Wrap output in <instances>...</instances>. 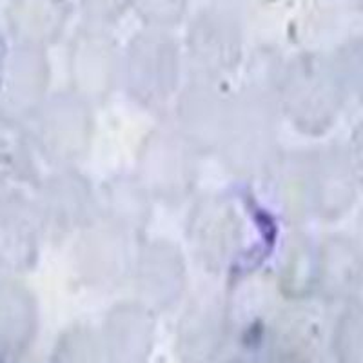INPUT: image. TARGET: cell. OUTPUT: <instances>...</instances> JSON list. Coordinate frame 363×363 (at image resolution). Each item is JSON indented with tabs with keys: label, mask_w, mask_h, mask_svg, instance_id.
Segmentation results:
<instances>
[{
	"label": "cell",
	"mask_w": 363,
	"mask_h": 363,
	"mask_svg": "<svg viewBox=\"0 0 363 363\" xmlns=\"http://www.w3.org/2000/svg\"><path fill=\"white\" fill-rule=\"evenodd\" d=\"M335 57L301 55L287 66L281 80V106L303 135H325L336 124L347 100Z\"/></svg>",
	"instance_id": "cell-1"
},
{
	"label": "cell",
	"mask_w": 363,
	"mask_h": 363,
	"mask_svg": "<svg viewBox=\"0 0 363 363\" xmlns=\"http://www.w3.org/2000/svg\"><path fill=\"white\" fill-rule=\"evenodd\" d=\"M124 71L133 99L145 108H160L178 86L180 53L177 42L158 28L136 35L128 48Z\"/></svg>",
	"instance_id": "cell-2"
},
{
	"label": "cell",
	"mask_w": 363,
	"mask_h": 363,
	"mask_svg": "<svg viewBox=\"0 0 363 363\" xmlns=\"http://www.w3.org/2000/svg\"><path fill=\"white\" fill-rule=\"evenodd\" d=\"M33 122V138L38 151L55 164L79 160L89 149L93 116L86 100L74 93H58L45 99Z\"/></svg>",
	"instance_id": "cell-3"
},
{
	"label": "cell",
	"mask_w": 363,
	"mask_h": 363,
	"mask_svg": "<svg viewBox=\"0 0 363 363\" xmlns=\"http://www.w3.org/2000/svg\"><path fill=\"white\" fill-rule=\"evenodd\" d=\"M307 207L314 216L335 222L352 209L358 199V182L347 149L327 145L303 157Z\"/></svg>",
	"instance_id": "cell-4"
},
{
	"label": "cell",
	"mask_w": 363,
	"mask_h": 363,
	"mask_svg": "<svg viewBox=\"0 0 363 363\" xmlns=\"http://www.w3.org/2000/svg\"><path fill=\"white\" fill-rule=\"evenodd\" d=\"M260 96L233 100L222 144L231 169L260 173L271 162L274 147L272 113Z\"/></svg>",
	"instance_id": "cell-5"
},
{
	"label": "cell",
	"mask_w": 363,
	"mask_h": 363,
	"mask_svg": "<svg viewBox=\"0 0 363 363\" xmlns=\"http://www.w3.org/2000/svg\"><path fill=\"white\" fill-rule=\"evenodd\" d=\"M194 151L182 135L157 133L149 138L140 157V184L162 200L186 199L196 178Z\"/></svg>",
	"instance_id": "cell-6"
},
{
	"label": "cell",
	"mask_w": 363,
	"mask_h": 363,
	"mask_svg": "<svg viewBox=\"0 0 363 363\" xmlns=\"http://www.w3.org/2000/svg\"><path fill=\"white\" fill-rule=\"evenodd\" d=\"M50 84V66L40 48H18L6 62L0 79V122L21 125L31 122Z\"/></svg>",
	"instance_id": "cell-7"
},
{
	"label": "cell",
	"mask_w": 363,
	"mask_h": 363,
	"mask_svg": "<svg viewBox=\"0 0 363 363\" xmlns=\"http://www.w3.org/2000/svg\"><path fill=\"white\" fill-rule=\"evenodd\" d=\"M42 231L37 206L18 193L0 199V271H31L38 262Z\"/></svg>",
	"instance_id": "cell-8"
},
{
	"label": "cell",
	"mask_w": 363,
	"mask_h": 363,
	"mask_svg": "<svg viewBox=\"0 0 363 363\" xmlns=\"http://www.w3.org/2000/svg\"><path fill=\"white\" fill-rule=\"evenodd\" d=\"M136 291L149 309H169L186 289V264L171 242L155 240L142 247L135 269Z\"/></svg>",
	"instance_id": "cell-9"
},
{
	"label": "cell",
	"mask_w": 363,
	"mask_h": 363,
	"mask_svg": "<svg viewBox=\"0 0 363 363\" xmlns=\"http://www.w3.org/2000/svg\"><path fill=\"white\" fill-rule=\"evenodd\" d=\"M118 69V53L108 35L84 29L77 35L69 55V73L74 95L91 102L111 93Z\"/></svg>",
	"instance_id": "cell-10"
},
{
	"label": "cell",
	"mask_w": 363,
	"mask_h": 363,
	"mask_svg": "<svg viewBox=\"0 0 363 363\" xmlns=\"http://www.w3.org/2000/svg\"><path fill=\"white\" fill-rule=\"evenodd\" d=\"M227 338V307L216 293L194 298L178 323L177 349L186 363H209Z\"/></svg>",
	"instance_id": "cell-11"
},
{
	"label": "cell",
	"mask_w": 363,
	"mask_h": 363,
	"mask_svg": "<svg viewBox=\"0 0 363 363\" xmlns=\"http://www.w3.org/2000/svg\"><path fill=\"white\" fill-rule=\"evenodd\" d=\"M231 102L207 80L191 84L178 104L180 135L196 151H207L222 144Z\"/></svg>",
	"instance_id": "cell-12"
},
{
	"label": "cell",
	"mask_w": 363,
	"mask_h": 363,
	"mask_svg": "<svg viewBox=\"0 0 363 363\" xmlns=\"http://www.w3.org/2000/svg\"><path fill=\"white\" fill-rule=\"evenodd\" d=\"M194 252L211 269L229 262L242 242V222L236 209L223 199H207L194 207L189 225Z\"/></svg>",
	"instance_id": "cell-13"
},
{
	"label": "cell",
	"mask_w": 363,
	"mask_h": 363,
	"mask_svg": "<svg viewBox=\"0 0 363 363\" xmlns=\"http://www.w3.org/2000/svg\"><path fill=\"white\" fill-rule=\"evenodd\" d=\"M189 53L207 77L233 69L242 57V33L235 18L220 11L200 13L189 28Z\"/></svg>",
	"instance_id": "cell-14"
},
{
	"label": "cell",
	"mask_w": 363,
	"mask_h": 363,
	"mask_svg": "<svg viewBox=\"0 0 363 363\" xmlns=\"http://www.w3.org/2000/svg\"><path fill=\"white\" fill-rule=\"evenodd\" d=\"M102 343L109 363H145L155 345L153 309L120 303L106 316Z\"/></svg>",
	"instance_id": "cell-15"
},
{
	"label": "cell",
	"mask_w": 363,
	"mask_h": 363,
	"mask_svg": "<svg viewBox=\"0 0 363 363\" xmlns=\"http://www.w3.org/2000/svg\"><path fill=\"white\" fill-rule=\"evenodd\" d=\"M95 196L84 177L66 171L48 178L40 187L37 211L42 227L51 231H71L86 225L93 216Z\"/></svg>",
	"instance_id": "cell-16"
},
{
	"label": "cell",
	"mask_w": 363,
	"mask_h": 363,
	"mask_svg": "<svg viewBox=\"0 0 363 363\" xmlns=\"http://www.w3.org/2000/svg\"><path fill=\"white\" fill-rule=\"evenodd\" d=\"M363 289V256L354 240L333 235L318 247L316 291L327 301H352Z\"/></svg>",
	"instance_id": "cell-17"
},
{
	"label": "cell",
	"mask_w": 363,
	"mask_h": 363,
	"mask_svg": "<svg viewBox=\"0 0 363 363\" xmlns=\"http://www.w3.org/2000/svg\"><path fill=\"white\" fill-rule=\"evenodd\" d=\"M38 333V306L33 293L13 278H0V354L28 351Z\"/></svg>",
	"instance_id": "cell-18"
},
{
	"label": "cell",
	"mask_w": 363,
	"mask_h": 363,
	"mask_svg": "<svg viewBox=\"0 0 363 363\" xmlns=\"http://www.w3.org/2000/svg\"><path fill=\"white\" fill-rule=\"evenodd\" d=\"M67 17V0H17L11 6L13 33L29 48H42L57 40Z\"/></svg>",
	"instance_id": "cell-19"
},
{
	"label": "cell",
	"mask_w": 363,
	"mask_h": 363,
	"mask_svg": "<svg viewBox=\"0 0 363 363\" xmlns=\"http://www.w3.org/2000/svg\"><path fill=\"white\" fill-rule=\"evenodd\" d=\"M122 229L116 225L106 229H95L86 235L80 245V269L89 272L91 280L113 281L122 267L125 269V249Z\"/></svg>",
	"instance_id": "cell-20"
},
{
	"label": "cell",
	"mask_w": 363,
	"mask_h": 363,
	"mask_svg": "<svg viewBox=\"0 0 363 363\" xmlns=\"http://www.w3.org/2000/svg\"><path fill=\"white\" fill-rule=\"evenodd\" d=\"M318 249L306 236H294L285 249L281 289L289 298L303 300L316 291Z\"/></svg>",
	"instance_id": "cell-21"
},
{
	"label": "cell",
	"mask_w": 363,
	"mask_h": 363,
	"mask_svg": "<svg viewBox=\"0 0 363 363\" xmlns=\"http://www.w3.org/2000/svg\"><path fill=\"white\" fill-rule=\"evenodd\" d=\"M338 363H363V300L347 301L333 335Z\"/></svg>",
	"instance_id": "cell-22"
},
{
	"label": "cell",
	"mask_w": 363,
	"mask_h": 363,
	"mask_svg": "<svg viewBox=\"0 0 363 363\" xmlns=\"http://www.w3.org/2000/svg\"><path fill=\"white\" fill-rule=\"evenodd\" d=\"M109 211L116 227H140L147 218V191L140 182H115L108 194Z\"/></svg>",
	"instance_id": "cell-23"
},
{
	"label": "cell",
	"mask_w": 363,
	"mask_h": 363,
	"mask_svg": "<svg viewBox=\"0 0 363 363\" xmlns=\"http://www.w3.org/2000/svg\"><path fill=\"white\" fill-rule=\"evenodd\" d=\"M51 363H109L104 343L87 327H71L58 338Z\"/></svg>",
	"instance_id": "cell-24"
},
{
	"label": "cell",
	"mask_w": 363,
	"mask_h": 363,
	"mask_svg": "<svg viewBox=\"0 0 363 363\" xmlns=\"http://www.w3.org/2000/svg\"><path fill=\"white\" fill-rule=\"evenodd\" d=\"M347 95L363 102V37L352 38L335 55Z\"/></svg>",
	"instance_id": "cell-25"
},
{
	"label": "cell",
	"mask_w": 363,
	"mask_h": 363,
	"mask_svg": "<svg viewBox=\"0 0 363 363\" xmlns=\"http://www.w3.org/2000/svg\"><path fill=\"white\" fill-rule=\"evenodd\" d=\"M26 162L15 145L0 135V199L15 194L18 182L26 178Z\"/></svg>",
	"instance_id": "cell-26"
},
{
	"label": "cell",
	"mask_w": 363,
	"mask_h": 363,
	"mask_svg": "<svg viewBox=\"0 0 363 363\" xmlns=\"http://www.w3.org/2000/svg\"><path fill=\"white\" fill-rule=\"evenodd\" d=\"M133 6L149 26L162 29L182 21L187 0H135Z\"/></svg>",
	"instance_id": "cell-27"
},
{
	"label": "cell",
	"mask_w": 363,
	"mask_h": 363,
	"mask_svg": "<svg viewBox=\"0 0 363 363\" xmlns=\"http://www.w3.org/2000/svg\"><path fill=\"white\" fill-rule=\"evenodd\" d=\"M87 17L95 22H111L118 18L135 0H80Z\"/></svg>",
	"instance_id": "cell-28"
},
{
	"label": "cell",
	"mask_w": 363,
	"mask_h": 363,
	"mask_svg": "<svg viewBox=\"0 0 363 363\" xmlns=\"http://www.w3.org/2000/svg\"><path fill=\"white\" fill-rule=\"evenodd\" d=\"M347 155H349V162L354 171L356 182L363 189V120L352 129L351 140L347 145Z\"/></svg>",
	"instance_id": "cell-29"
},
{
	"label": "cell",
	"mask_w": 363,
	"mask_h": 363,
	"mask_svg": "<svg viewBox=\"0 0 363 363\" xmlns=\"http://www.w3.org/2000/svg\"><path fill=\"white\" fill-rule=\"evenodd\" d=\"M352 240H354L356 247H358V251L362 252V256H363V211L359 213L358 222H356V233H354V238Z\"/></svg>",
	"instance_id": "cell-30"
},
{
	"label": "cell",
	"mask_w": 363,
	"mask_h": 363,
	"mask_svg": "<svg viewBox=\"0 0 363 363\" xmlns=\"http://www.w3.org/2000/svg\"><path fill=\"white\" fill-rule=\"evenodd\" d=\"M6 62H8V55H6V45L2 37H0V79H2V73H4Z\"/></svg>",
	"instance_id": "cell-31"
},
{
	"label": "cell",
	"mask_w": 363,
	"mask_h": 363,
	"mask_svg": "<svg viewBox=\"0 0 363 363\" xmlns=\"http://www.w3.org/2000/svg\"><path fill=\"white\" fill-rule=\"evenodd\" d=\"M0 363H6V359H4V354H0Z\"/></svg>",
	"instance_id": "cell-32"
},
{
	"label": "cell",
	"mask_w": 363,
	"mask_h": 363,
	"mask_svg": "<svg viewBox=\"0 0 363 363\" xmlns=\"http://www.w3.org/2000/svg\"><path fill=\"white\" fill-rule=\"evenodd\" d=\"M358 2H359V4H363V0H358Z\"/></svg>",
	"instance_id": "cell-33"
}]
</instances>
